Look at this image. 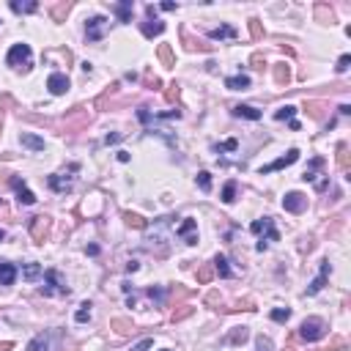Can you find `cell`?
Masks as SVG:
<instances>
[{"label":"cell","instance_id":"1","mask_svg":"<svg viewBox=\"0 0 351 351\" xmlns=\"http://www.w3.org/2000/svg\"><path fill=\"white\" fill-rule=\"evenodd\" d=\"M44 297H69V286L63 283L58 269H47L44 272V286H42Z\"/></svg>","mask_w":351,"mask_h":351},{"label":"cell","instance_id":"2","mask_svg":"<svg viewBox=\"0 0 351 351\" xmlns=\"http://www.w3.org/2000/svg\"><path fill=\"white\" fill-rule=\"evenodd\" d=\"M324 335H327V324H324L318 315H310V318H304L302 327H299V338H302L304 343H315V340H321Z\"/></svg>","mask_w":351,"mask_h":351},{"label":"cell","instance_id":"3","mask_svg":"<svg viewBox=\"0 0 351 351\" xmlns=\"http://www.w3.org/2000/svg\"><path fill=\"white\" fill-rule=\"evenodd\" d=\"M250 231L255 233V236H261V242H280V233L277 228H274V220L272 217H261V220H252Z\"/></svg>","mask_w":351,"mask_h":351},{"label":"cell","instance_id":"4","mask_svg":"<svg viewBox=\"0 0 351 351\" xmlns=\"http://www.w3.org/2000/svg\"><path fill=\"white\" fill-rule=\"evenodd\" d=\"M6 63L14 66V69L28 72L30 69V47L28 44H14V47L8 50V55H6Z\"/></svg>","mask_w":351,"mask_h":351},{"label":"cell","instance_id":"5","mask_svg":"<svg viewBox=\"0 0 351 351\" xmlns=\"http://www.w3.org/2000/svg\"><path fill=\"white\" fill-rule=\"evenodd\" d=\"M283 208L291 211V214H299V211L307 208V195H302V192H286V198H283Z\"/></svg>","mask_w":351,"mask_h":351},{"label":"cell","instance_id":"6","mask_svg":"<svg viewBox=\"0 0 351 351\" xmlns=\"http://www.w3.org/2000/svg\"><path fill=\"white\" fill-rule=\"evenodd\" d=\"M69 85H72V83H69V77H66L63 72H52L47 77V88H50V94H52V96H63L66 91H69Z\"/></svg>","mask_w":351,"mask_h":351},{"label":"cell","instance_id":"7","mask_svg":"<svg viewBox=\"0 0 351 351\" xmlns=\"http://www.w3.org/2000/svg\"><path fill=\"white\" fill-rule=\"evenodd\" d=\"M297 159H299V149H291L286 156H280V159H274V162H272V165L261 167V176H266V173H274V170H283V167H291Z\"/></svg>","mask_w":351,"mask_h":351},{"label":"cell","instance_id":"8","mask_svg":"<svg viewBox=\"0 0 351 351\" xmlns=\"http://www.w3.org/2000/svg\"><path fill=\"white\" fill-rule=\"evenodd\" d=\"M47 231H50V217H33V222H30V236H33V242L44 244Z\"/></svg>","mask_w":351,"mask_h":351},{"label":"cell","instance_id":"9","mask_svg":"<svg viewBox=\"0 0 351 351\" xmlns=\"http://www.w3.org/2000/svg\"><path fill=\"white\" fill-rule=\"evenodd\" d=\"M47 184H50V190L66 195V192H72L74 181H72V176H66V173H55V176H50V179H47Z\"/></svg>","mask_w":351,"mask_h":351},{"label":"cell","instance_id":"10","mask_svg":"<svg viewBox=\"0 0 351 351\" xmlns=\"http://www.w3.org/2000/svg\"><path fill=\"white\" fill-rule=\"evenodd\" d=\"M11 187L17 190V201L22 203V206H33V203H36V195H33V192L25 187L22 179H17V176H14V179H11Z\"/></svg>","mask_w":351,"mask_h":351},{"label":"cell","instance_id":"11","mask_svg":"<svg viewBox=\"0 0 351 351\" xmlns=\"http://www.w3.org/2000/svg\"><path fill=\"white\" fill-rule=\"evenodd\" d=\"M195 228H198V222L192 220V217H187L184 222H181L179 228H176V236H181L187 244H198V236H195Z\"/></svg>","mask_w":351,"mask_h":351},{"label":"cell","instance_id":"12","mask_svg":"<svg viewBox=\"0 0 351 351\" xmlns=\"http://www.w3.org/2000/svg\"><path fill=\"white\" fill-rule=\"evenodd\" d=\"M107 25V19L104 17H91L88 22H85V36H88V42H99L101 39V28Z\"/></svg>","mask_w":351,"mask_h":351},{"label":"cell","instance_id":"13","mask_svg":"<svg viewBox=\"0 0 351 351\" xmlns=\"http://www.w3.org/2000/svg\"><path fill=\"white\" fill-rule=\"evenodd\" d=\"M329 272H332V266H329V261H321V274L313 280L307 286V297H315V294L321 291L324 286H327V277H329Z\"/></svg>","mask_w":351,"mask_h":351},{"label":"cell","instance_id":"14","mask_svg":"<svg viewBox=\"0 0 351 351\" xmlns=\"http://www.w3.org/2000/svg\"><path fill=\"white\" fill-rule=\"evenodd\" d=\"M17 280V266L8 261H0V286H14Z\"/></svg>","mask_w":351,"mask_h":351},{"label":"cell","instance_id":"15","mask_svg":"<svg viewBox=\"0 0 351 351\" xmlns=\"http://www.w3.org/2000/svg\"><path fill=\"white\" fill-rule=\"evenodd\" d=\"M233 115H236V118H247V121H261V110L252 107V104H236V107H233Z\"/></svg>","mask_w":351,"mask_h":351},{"label":"cell","instance_id":"16","mask_svg":"<svg viewBox=\"0 0 351 351\" xmlns=\"http://www.w3.org/2000/svg\"><path fill=\"white\" fill-rule=\"evenodd\" d=\"M140 30H143V36H146V39L162 36V33H165V22H159V19H149V22L140 25Z\"/></svg>","mask_w":351,"mask_h":351},{"label":"cell","instance_id":"17","mask_svg":"<svg viewBox=\"0 0 351 351\" xmlns=\"http://www.w3.org/2000/svg\"><path fill=\"white\" fill-rule=\"evenodd\" d=\"M274 83H277L280 88H286V85L291 83V66L288 63H274Z\"/></svg>","mask_w":351,"mask_h":351},{"label":"cell","instance_id":"18","mask_svg":"<svg viewBox=\"0 0 351 351\" xmlns=\"http://www.w3.org/2000/svg\"><path fill=\"white\" fill-rule=\"evenodd\" d=\"M19 143L30 151H44V140L39 135H30V132H22V135H19Z\"/></svg>","mask_w":351,"mask_h":351},{"label":"cell","instance_id":"19","mask_svg":"<svg viewBox=\"0 0 351 351\" xmlns=\"http://www.w3.org/2000/svg\"><path fill=\"white\" fill-rule=\"evenodd\" d=\"M208 36L214 39V42H225V39H236V28L233 25H220V28H214Z\"/></svg>","mask_w":351,"mask_h":351},{"label":"cell","instance_id":"20","mask_svg":"<svg viewBox=\"0 0 351 351\" xmlns=\"http://www.w3.org/2000/svg\"><path fill=\"white\" fill-rule=\"evenodd\" d=\"M113 11L118 14L121 22H132V11H135V3H132V0H121V3L113 8Z\"/></svg>","mask_w":351,"mask_h":351},{"label":"cell","instance_id":"21","mask_svg":"<svg viewBox=\"0 0 351 351\" xmlns=\"http://www.w3.org/2000/svg\"><path fill=\"white\" fill-rule=\"evenodd\" d=\"M225 88H231V91H247V88H250V77H247V74L228 77V80H225Z\"/></svg>","mask_w":351,"mask_h":351},{"label":"cell","instance_id":"22","mask_svg":"<svg viewBox=\"0 0 351 351\" xmlns=\"http://www.w3.org/2000/svg\"><path fill=\"white\" fill-rule=\"evenodd\" d=\"M250 338V329L247 327H233V332L225 338V343H231V346H239V343H244V340Z\"/></svg>","mask_w":351,"mask_h":351},{"label":"cell","instance_id":"23","mask_svg":"<svg viewBox=\"0 0 351 351\" xmlns=\"http://www.w3.org/2000/svg\"><path fill=\"white\" fill-rule=\"evenodd\" d=\"M28 351H50V335L47 332L36 335V338L28 343Z\"/></svg>","mask_w":351,"mask_h":351},{"label":"cell","instance_id":"24","mask_svg":"<svg viewBox=\"0 0 351 351\" xmlns=\"http://www.w3.org/2000/svg\"><path fill=\"white\" fill-rule=\"evenodd\" d=\"M42 274L44 272H42V266H39V263H25V266H22V277L28 280V283H36Z\"/></svg>","mask_w":351,"mask_h":351},{"label":"cell","instance_id":"25","mask_svg":"<svg viewBox=\"0 0 351 351\" xmlns=\"http://www.w3.org/2000/svg\"><path fill=\"white\" fill-rule=\"evenodd\" d=\"M211 263H214L211 269H214L220 277H231V274H233L231 266H228V258H225V255H214V261H211Z\"/></svg>","mask_w":351,"mask_h":351},{"label":"cell","instance_id":"26","mask_svg":"<svg viewBox=\"0 0 351 351\" xmlns=\"http://www.w3.org/2000/svg\"><path fill=\"white\" fill-rule=\"evenodd\" d=\"M8 6H11L14 14H33V11L39 8V3H33V0H30V3H19V0H11Z\"/></svg>","mask_w":351,"mask_h":351},{"label":"cell","instance_id":"27","mask_svg":"<svg viewBox=\"0 0 351 351\" xmlns=\"http://www.w3.org/2000/svg\"><path fill=\"white\" fill-rule=\"evenodd\" d=\"M124 222L129 228H137V231H143V228H149V222L143 220L140 214H132V211H124Z\"/></svg>","mask_w":351,"mask_h":351},{"label":"cell","instance_id":"28","mask_svg":"<svg viewBox=\"0 0 351 351\" xmlns=\"http://www.w3.org/2000/svg\"><path fill=\"white\" fill-rule=\"evenodd\" d=\"M156 55H159V60H162V63L167 66V69H170V66L176 63V60H173V50H170V44H159V50H156Z\"/></svg>","mask_w":351,"mask_h":351},{"label":"cell","instance_id":"29","mask_svg":"<svg viewBox=\"0 0 351 351\" xmlns=\"http://www.w3.org/2000/svg\"><path fill=\"white\" fill-rule=\"evenodd\" d=\"M294 115H297V107H294V104H283V107L274 113V118L277 121H294Z\"/></svg>","mask_w":351,"mask_h":351},{"label":"cell","instance_id":"30","mask_svg":"<svg viewBox=\"0 0 351 351\" xmlns=\"http://www.w3.org/2000/svg\"><path fill=\"white\" fill-rule=\"evenodd\" d=\"M338 165H340V170H349V167H351V162H349V146H346V143L338 146Z\"/></svg>","mask_w":351,"mask_h":351},{"label":"cell","instance_id":"31","mask_svg":"<svg viewBox=\"0 0 351 351\" xmlns=\"http://www.w3.org/2000/svg\"><path fill=\"white\" fill-rule=\"evenodd\" d=\"M318 167H324V159H313V162H310V167L302 173V181H315V170H318Z\"/></svg>","mask_w":351,"mask_h":351},{"label":"cell","instance_id":"32","mask_svg":"<svg viewBox=\"0 0 351 351\" xmlns=\"http://www.w3.org/2000/svg\"><path fill=\"white\" fill-rule=\"evenodd\" d=\"M269 315H272V321H277V324H286L288 318H291V310H288V307H274Z\"/></svg>","mask_w":351,"mask_h":351},{"label":"cell","instance_id":"33","mask_svg":"<svg viewBox=\"0 0 351 351\" xmlns=\"http://www.w3.org/2000/svg\"><path fill=\"white\" fill-rule=\"evenodd\" d=\"M236 201V181H228L222 187V203H233Z\"/></svg>","mask_w":351,"mask_h":351},{"label":"cell","instance_id":"34","mask_svg":"<svg viewBox=\"0 0 351 351\" xmlns=\"http://www.w3.org/2000/svg\"><path fill=\"white\" fill-rule=\"evenodd\" d=\"M74 321H77V324L91 321V304H88V302H83V304H80V310L74 313Z\"/></svg>","mask_w":351,"mask_h":351},{"label":"cell","instance_id":"35","mask_svg":"<svg viewBox=\"0 0 351 351\" xmlns=\"http://www.w3.org/2000/svg\"><path fill=\"white\" fill-rule=\"evenodd\" d=\"M211 277H214V269H211V266H201V269H198V283H201V286L211 283Z\"/></svg>","mask_w":351,"mask_h":351},{"label":"cell","instance_id":"36","mask_svg":"<svg viewBox=\"0 0 351 351\" xmlns=\"http://www.w3.org/2000/svg\"><path fill=\"white\" fill-rule=\"evenodd\" d=\"M198 187H201L203 192L211 190V173H208V170H201V173H198Z\"/></svg>","mask_w":351,"mask_h":351},{"label":"cell","instance_id":"37","mask_svg":"<svg viewBox=\"0 0 351 351\" xmlns=\"http://www.w3.org/2000/svg\"><path fill=\"white\" fill-rule=\"evenodd\" d=\"M113 329L118 335H126L132 329V321H126V318H113Z\"/></svg>","mask_w":351,"mask_h":351},{"label":"cell","instance_id":"38","mask_svg":"<svg viewBox=\"0 0 351 351\" xmlns=\"http://www.w3.org/2000/svg\"><path fill=\"white\" fill-rule=\"evenodd\" d=\"M192 310H195V307H190V304H184L181 310H176V313H173V324H179V321H184V318H190Z\"/></svg>","mask_w":351,"mask_h":351},{"label":"cell","instance_id":"39","mask_svg":"<svg viewBox=\"0 0 351 351\" xmlns=\"http://www.w3.org/2000/svg\"><path fill=\"white\" fill-rule=\"evenodd\" d=\"M179 94H181L179 83H170V85H167V91H165V101H170V104H173V101L179 99Z\"/></svg>","mask_w":351,"mask_h":351},{"label":"cell","instance_id":"40","mask_svg":"<svg viewBox=\"0 0 351 351\" xmlns=\"http://www.w3.org/2000/svg\"><path fill=\"white\" fill-rule=\"evenodd\" d=\"M250 36L255 39H263V28H261V22H258V19H250Z\"/></svg>","mask_w":351,"mask_h":351},{"label":"cell","instance_id":"41","mask_svg":"<svg viewBox=\"0 0 351 351\" xmlns=\"http://www.w3.org/2000/svg\"><path fill=\"white\" fill-rule=\"evenodd\" d=\"M349 66H351V55H340L338 66H335V72H338V74H343V72H349Z\"/></svg>","mask_w":351,"mask_h":351},{"label":"cell","instance_id":"42","mask_svg":"<svg viewBox=\"0 0 351 351\" xmlns=\"http://www.w3.org/2000/svg\"><path fill=\"white\" fill-rule=\"evenodd\" d=\"M255 351H272V340L269 338H255Z\"/></svg>","mask_w":351,"mask_h":351},{"label":"cell","instance_id":"43","mask_svg":"<svg viewBox=\"0 0 351 351\" xmlns=\"http://www.w3.org/2000/svg\"><path fill=\"white\" fill-rule=\"evenodd\" d=\"M69 8H72L69 3H60V6H55V8H52V19H63V14H69Z\"/></svg>","mask_w":351,"mask_h":351},{"label":"cell","instance_id":"44","mask_svg":"<svg viewBox=\"0 0 351 351\" xmlns=\"http://www.w3.org/2000/svg\"><path fill=\"white\" fill-rule=\"evenodd\" d=\"M214 149H217V151H236V149H239V140H233V137H231V140H225V143L214 146Z\"/></svg>","mask_w":351,"mask_h":351},{"label":"cell","instance_id":"45","mask_svg":"<svg viewBox=\"0 0 351 351\" xmlns=\"http://www.w3.org/2000/svg\"><path fill=\"white\" fill-rule=\"evenodd\" d=\"M151 346H154V340H151V338H146V340H140V343H137L132 351H149Z\"/></svg>","mask_w":351,"mask_h":351},{"label":"cell","instance_id":"46","mask_svg":"<svg viewBox=\"0 0 351 351\" xmlns=\"http://www.w3.org/2000/svg\"><path fill=\"white\" fill-rule=\"evenodd\" d=\"M137 118L143 121V124H149V121H151V113H149V107H140V110H137Z\"/></svg>","mask_w":351,"mask_h":351},{"label":"cell","instance_id":"47","mask_svg":"<svg viewBox=\"0 0 351 351\" xmlns=\"http://www.w3.org/2000/svg\"><path fill=\"white\" fill-rule=\"evenodd\" d=\"M149 297L156 299V302H162V288H149Z\"/></svg>","mask_w":351,"mask_h":351},{"label":"cell","instance_id":"48","mask_svg":"<svg viewBox=\"0 0 351 351\" xmlns=\"http://www.w3.org/2000/svg\"><path fill=\"white\" fill-rule=\"evenodd\" d=\"M159 8H162V11H176V3H173V0H165Z\"/></svg>","mask_w":351,"mask_h":351},{"label":"cell","instance_id":"49","mask_svg":"<svg viewBox=\"0 0 351 351\" xmlns=\"http://www.w3.org/2000/svg\"><path fill=\"white\" fill-rule=\"evenodd\" d=\"M118 140H121V135H107V137H104V143H118Z\"/></svg>","mask_w":351,"mask_h":351},{"label":"cell","instance_id":"50","mask_svg":"<svg viewBox=\"0 0 351 351\" xmlns=\"http://www.w3.org/2000/svg\"><path fill=\"white\" fill-rule=\"evenodd\" d=\"M11 349H14L11 340H3V343H0V351H11Z\"/></svg>","mask_w":351,"mask_h":351},{"label":"cell","instance_id":"51","mask_svg":"<svg viewBox=\"0 0 351 351\" xmlns=\"http://www.w3.org/2000/svg\"><path fill=\"white\" fill-rule=\"evenodd\" d=\"M137 269H140V263H137V261H129V263H126V272H137Z\"/></svg>","mask_w":351,"mask_h":351},{"label":"cell","instance_id":"52","mask_svg":"<svg viewBox=\"0 0 351 351\" xmlns=\"http://www.w3.org/2000/svg\"><path fill=\"white\" fill-rule=\"evenodd\" d=\"M252 63H255L258 69H263V58H261V55H252Z\"/></svg>","mask_w":351,"mask_h":351},{"label":"cell","instance_id":"53","mask_svg":"<svg viewBox=\"0 0 351 351\" xmlns=\"http://www.w3.org/2000/svg\"><path fill=\"white\" fill-rule=\"evenodd\" d=\"M217 299H220V297H217V291L208 294V304H217Z\"/></svg>","mask_w":351,"mask_h":351},{"label":"cell","instance_id":"54","mask_svg":"<svg viewBox=\"0 0 351 351\" xmlns=\"http://www.w3.org/2000/svg\"><path fill=\"white\" fill-rule=\"evenodd\" d=\"M118 162H129V154H126V151H118Z\"/></svg>","mask_w":351,"mask_h":351},{"label":"cell","instance_id":"55","mask_svg":"<svg viewBox=\"0 0 351 351\" xmlns=\"http://www.w3.org/2000/svg\"><path fill=\"white\" fill-rule=\"evenodd\" d=\"M3 239H6V231H3V228H0V242H3Z\"/></svg>","mask_w":351,"mask_h":351},{"label":"cell","instance_id":"56","mask_svg":"<svg viewBox=\"0 0 351 351\" xmlns=\"http://www.w3.org/2000/svg\"><path fill=\"white\" fill-rule=\"evenodd\" d=\"M283 351H294V349H291V346H288V349H283Z\"/></svg>","mask_w":351,"mask_h":351},{"label":"cell","instance_id":"57","mask_svg":"<svg viewBox=\"0 0 351 351\" xmlns=\"http://www.w3.org/2000/svg\"><path fill=\"white\" fill-rule=\"evenodd\" d=\"M162 351H170V349H162Z\"/></svg>","mask_w":351,"mask_h":351}]
</instances>
